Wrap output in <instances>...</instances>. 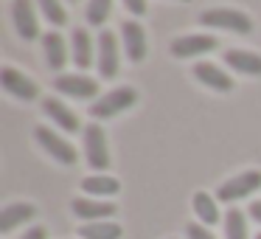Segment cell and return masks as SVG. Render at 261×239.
I'll list each match as a JSON object with an SVG mask.
<instances>
[{"instance_id": "obj_1", "label": "cell", "mask_w": 261, "mask_h": 239, "mask_svg": "<svg viewBox=\"0 0 261 239\" xmlns=\"http://www.w3.org/2000/svg\"><path fill=\"white\" fill-rule=\"evenodd\" d=\"M135 102H138V93L132 87H115V90L104 93L101 99H96L90 104V115L93 118H113V115L124 113L126 107H132Z\"/></svg>"}, {"instance_id": "obj_2", "label": "cell", "mask_w": 261, "mask_h": 239, "mask_svg": "<svg viewBox=\"0 0 261 239\" xmlns=\"http://www.w3.org/2000/svg\"><path fill=\"white\" fill-rule=\"evenodd\" d=\"M199 23L211 26V29L236 31V34H250L253 31V20L244 12H236V9H208V12L199 14Z\"/></svg>"}, {"instance_id": "obj_3", "label": "cell", "mask_w": 261, "mask_h": 239, "mask_svg": "<svg viewBox=\"0 0 261 239\" xmlns=\"http://www.w3.org/2000/svg\"><path fill=\"white\" fill-rule=\"evenodd\" d=\"M261 188V172L258 169H250V172H242V175L225 180L219 188H216V200L219 203H233V200H242L247 194L258 192Z\"/></svg>"}, {"instance_id": "obj_4", "label": "cell", "mask_w": 261, "mask_h": 239, "mask_svg": "<svg viewBox=\"0 0 261 239\" xmlns=\"http://www.w3.org/2000/svg\"><path fill=\"white\" fill-rule=\"evenodd\" d=\"M85 158H87V166L96 172H104L110 166L107 135H104L101 124H90L85 130Z\"/></svg>"}, {"instance_id": "obj_5", "label": "cell", "mask_w": 261, "mask_h": 239, "mask_svg": "<svg viewBox=\"0 0 261 239\" xmlns=\"http://www.w3.org/2000/svg\"><path fill=\"white\" fill-rule=\"evenodd\" d=\"M34 135H37V144H40L51 158H57L59 163H65V166H73L76 163V158H79V155H76V147H73V144H68L62 135H57V132L48 130V127H37Z\"/></svg>"}, {"instance_id": "obj_6", "label": "cell", "mask_w": 261, "mask_h": 239, "mask_svg": "<svg viewBox=\"0 0 261 239\" xmlns=\"http://www.w3.org/2000/svg\"><path fill=\"white\" fill-rule=\"evenodd\" d=\"M216 45H219V42H216V37H211V34H188V37L171 40V54H174L177 59H186V57L211 54Z\"/></svg>"}, {"instance_id": "obj_7", "label": "cell", "mask_w": 261, "mask_h": 239, "mask_svg": "<svg viewBox=\"0 0 261 239\" xmlns=\"http://www.w3.org/2000/svg\"><path fill=\"white\" fill-rule=\"evenodd\" d=\"M98 74L101 79H113L118 74V40L107 29L98 34Z\"/></svg>"}, {"instance_id": "obj_8", "label": "cell", "mask_w": 261, "mask_h": 239, "mask_svg": "<svg viewBox=\"0 0 261 239\" xmlns=\"http://www.w3.org/2000/svg\"><path fill=\"white\" fill-rule=\"evenodd\" d=\"M12 17H14V29L23 40H37L40 37V23L34 14V3L31 0H14L12 3Z\"/></svg>"}, {"instance_id": "obj_9", "label": "cell", "mask_w": 261, "mask_h": 239, "mask_svg": "<svg viewBox=\"0 0 261 239\" xmlns=\"http://www.w3.org/2000/svg\"><path fill=\"white\" fill-rule=\"evenodd\" d=\"M54 87L73 99H93L98 93V82L90 79V76H82V74H65V76H57Z\"/></svg>"}, {"instance_id": "obj_10", "label": "cell", "mask_w": 261, "mask_h": 239, "mask_svg": "<svg viewBox=\"0 0 261 239\" xmlns=\"http://www.w3.org/2000/svg\"><path fill=\"white\" fill-rule=\"evenodd\" d=\"M0 82H3V90L12 93L14 99H23V102H34L37 99V85L23 76L17 68H3L0 70Z\"/></svg>"}, {"instance_id": "obj_11", "label": "cell", "mask_w": 261, "mask_h": 239, "mask_svg": "<svg viewBox=\"0 0 261 239\" xmlns=\"http://www.w3.org/2000/svg\"><path fill=\"white\" fill-rule=\"evenodd\" d=\"M194 76H197L202 85H208L216 93H230L233 90V79L214 62H197L194 65Z\"/></svg>"}, {"instance_id": "obj_12", "label": "cell", "mask_w": 261, "mask_h": 239, "mask_svg": "<svg viewBox=\"0 0 261 239\" xmlns=\"http://www.w3.org/2000/svg\"><path fill=\"white\" fill-rule=\"evenodd\" d=\"M70 208L79 220H87V222H101L115 214V203H98V200H87V197H76L70 203Z\"/></svg>"}, {"instance_id": "obj_13", "label": "cell", "mask_w": 261, "mask_h": 239, "mask_svg": "<svg viewBox=\"0 0 261 239\" xmlns=\"http://www.w3.org/2000/svg\"><path fill=\"white\" fill-rule=\"evenodd\" d=\"M121 37H124L126 57H129L132 62H141V59L146 57V34H143V29L135 20H126V23L121 26Z\"/></svg>"}, {"instance_id": "obj_14", "label": "cell", "mask_w": 261, "mask_h": 239, "mask_svg": "<svg viewBox=\"0 0 261 239\" xmlns=\"http://www.w3.org/2000/svg\"><path fill=\"white\" fill-rule=\"evenodd\" d=\"M34 214H37V208L31 203H12V205H6V208L0 211V233H9V231H14L17 225H23V222L34 220Z\"/></svg>"}, {"instance_id": "obj_15", "label": "cell", "mask_w": 261, "mask_h": 239, "mask_svg": "<svg viewBox=\"0 0 261 239\" xmlns=\"http://www.w3.org/2000/svg\"><path fill=\"white\" fill-rule=\"evenodd\" d=\"M225 62H227V68L239 70V74L261 76V57H258V54H253V51H239V48L225 51Z\"/></svg>"}, {"instance_id": "obj_16", "label": "cell", "mask_w": 261, "mask_h": 239, "mask_svg": "<svg viewBox=\"0 0 261 239\" xmlns=\"http://www.w3.org/2000/svg\"><path fill=\"white\" fill-rule=\"evenodd\" d=\"M42 113H45L48 118L57 121L62 130H68V132L79 130V118H76V113L68 107V104L59 102V99H45V102H42Z\"/></svg>"}, {"instance_id": "obj_17", "label": "cell", "mask_w": 261, "mask_h": 239, "mask_svg": "<svg viewBox=\"0 0 261 239\" xmlns=\"http://www.w3.org/2000/svg\"><path fill=\"white\" fill-rule=\"evenodd\" d=\"M42 51H45L48 68H54V70H59L65 65V59H68L65 40H62V34H57V31H48V34L42 37Z\"/></svg>"}, {"instance_id": "obj_18", "label": "cell", "mask_w": 261, "mask_h": 239, "mask_svg": "<svg viewBox=\"0 0 261 239\" xmlns=\"http://www.w3.org/2000/svg\"><path fill=\"white\" fill-rule=\"evenodd\" d=\"M82 192L93 194V197H110V194H118L121 192V183L110 175H93L82 180Z\"/></svg>"}, {"instance_id": "obj_19", "label": "cell", "mask_w": 261, "mask_h": 239, "mask_svg": "<svg viewBox=\"0 0 261 239\" xmlns=\"http://www.w3.org/2000/svg\"><path fill=\"white\" fill-rule=\"evenodd\" d=\"M191 203H194V214L199 217L202 225H216V222H219V208H216V200L211 197V194L197 192Z\"/></svg>"}, {"instance_id": "obj_20", "label": "cell", "mask_w": 261, "mask_h": 239, "mask_svg": "<svg viewBox=\"0 0 261 239\" xmlns=\"http://www.w3.org/2000/svg\"><path fill=\"white\" fill-rule=\"evenodd\" d=\"M73 62L76 68H87L93 62V40L87 29H73Z\"/></svg>"}, {"instance_id": "obj_21", "label": "cell", "mask_w": 261, "mask_h": 239, "mask_svg": "<svg viewBox=\"0 0 261 239\" xmlns=\"http://www.w3.org/2000/svg\"><path fill=\"white\" fill-rule=\"evenodd\" d=\"M121 225L110 220H101V222H87V225L79 228V236L82 239H121Z\"/></svg>"}, {"instance_id": "obj_22", "label": "cell", "mask_w": 261, "mask_h": 239, "mask_svg": "<svg viewBox=\"0 0 261 239\" xmlns=\"http://www.w3.org/2000/svg\"><path fill=\"white\" fill-rule=\"evenodd\" d=\"M225 239H247V220L239 208L225 214Z\"/></svg>"}, {"instance_id": "obj_23", "label": "cell", "mask_w": 261, "mask_h": 239, "mask_svg": "<svg viewBox=\"0 0 261 239\" xmlns=\"http://www.w3.org/2000/svg\"><path fill=\"white\" fill-rule=\"evenodd\" d=\"M110 12H113V0H90L85 9V17L90 26H104Z\"/></svg>"}, {"instance_id": "obj_24", "label": "cell", "mask_w": 261, "mask_h": 239, "mask_svg": "<svg viewBox=\"0 0 261 239\" xmlns=\"http://www.w3.org/2000/svg\"><path fill=\"white\" fill-rule=\"evenodd\" d=\"M37 3H40V12L45 14L48 23H54V26L68 23V12H65V6L59 3V0H37Z\"/></svg>"}, {"instance_id": "obj_25", "label": "cell", "mask_w": 261, "mask_h": 239, "mask_svg": "<svg viewBox=\"0 0 261 239\" xmlns=\"http://www.w3.org/2000/svg\"><path fill=\"white\" fill-rule=\"evenodd\" d=\"M186 233H188V239H216L214 233L202 225V222H191V225L186 228Z\"/></svg>"}, {"instance_id": "obj_26", "label": "cell", "mask_w": 261, "mask_h": 239, "mask_svg": "<svg viewBox=\"0 0 261 239\" xmlns=\"http://www.w3.org/2000/svg\"><path fill=\"white\" fill-rule=\"evenodd\" d=\"M124 6H126V12L135 14V17L146 14V0H124Z\"/></svg>"}, {"instance_id": "obj_27", "label": "cell", "mask_w": 261, "mask_h": 239, "mask_svg": "<svg viewBox=\"0 0 261 239\" xmlns=\"http://www.w3.org/2000/svg\"><path fill=\"white\" fill-rule=\"evenodd\" d=\"M20 239H48V231L42 225H34V228H29Z\"/></svg>"}, {"instance_id": "obj_28", "label": "cell", "mask_w": 261, "mask_h": 239, "mask_svg": "<svg viewBox=\"0 0 261 239\" xmlns=\"http://www.w3.org/2000/svg\"><path fill=\"white\" fill-rule=\"evenodd\" d=\"M250 217H253L255 222H261V200H255V203H250Z\"/></svg>"}, {"instance_id": "obj_29", "label": "cell", "mask_w": 261, "mask_h": 239, "mask_svg": "<svg viewBox=\"0 0 261 239\" xmlns=\"http://www.w3.org/2000/svg\"><path fill=\"white\" fill-rule=\"evenodd\" d=\"M255 239H261V233H258V236H255Z\"/></svg>"}, {"instance_id": "obj_30", "label": "cell", "mask_w": 261, "mask_h": 239, "mask_svg": "<svg viewBox=\"0 0 261 239\" xmlns=\"http://www.w3.org/2000/svg\"><path fill=\"white\" fill-rule=\"evenodd\" d=\"M70 3H76V0H70Z\"/></svg>"}, {"instance_id": "obj_31", "label": "cell", "mask_w": 261, "mask_h": 239, "mask_svg": "<svg viewBox=\"0 0 261 239\" xmlns=\"http://www.w3.org/2000/svg\"><path fill=\"white\" fill-rule=\"evenodd\" d=\"M182 3H186V0H182Z\"/></svg>"}]
</instances>
